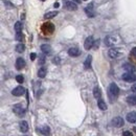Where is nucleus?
Here are the masks:
<instances>
[{
  "instance_id": "20",
  "label": "nucleus",
  "mask_w": 136,
  "mask_h": 136,
  "mask_svg": "<svg viewBox=\"0 0 136 136\" xmlns=\"http://www.w3.org/2000/svg\"><path fill=\"white\" fill-rule=\"evenodd\" d=\"M85 12H86V14L88 15L89 17H93L94 16V14H93V5H92V4L88 5L85 8Z\"/></svg>"
},
{
  "instance_id": "30",
  "label": "nucleus",
  "mask_w": 136,
  "mask_h": 136,
  "mask_svg": "<svg viewBox=\"0 0 136 136\" xmlns=\"http://www.w3.org/2000/svg\"><path fill=\"white\" fill-rule=\"evenodd\" d=\"M52 62H54V64L59 65V64H60V62H61V61H60V58H59V57H56V58H55L54 60H52Z\"/></svg>"
},
{
  "instance_id": "12",
  "label": "nucleus",
  "mask_w": 136,
  "mask_h": 136,
  "mask_svg": "<svg viewBox=\"0 0 136 136\" xmlns=\"http://www.w3.org/2000/svg\"><path fill=\"white\" fill-rule=\"evenodd\" d=\"M127 103L129 105H132V106H135L136 105V94H131L129 96H127Z\"/></svg>"
},
{
  "instance_id": "18",
  "label": "nucleus",
  "mask_w": 136,
  "mask_h": 136,
  "mask_svg": "<svg viewBox=\"0 0 136 136\" xmlns=\"http://www.w3.org/2000/svg\"><path fill=\"white\" fill-rule=\"evenodd\" d=\"M20 130L22 131L23 133L27 132V130H28V124H27V121L22 120V121L20 122Z\"/></svg>"
},
{
  "instance_id": "2",
  "label": "nucleus",
  "mask_w": 136,
  "mask_h": 136,
  "mask_svg": "<svg viewBox=\"0 0 136 136\" xmlns=\"http://www.w3.org/2000/svg\"><path fill=\"white\" fill-rule=\"evenodd\" d=\"M121 78L124 80L125 82H128V83H133L136 81V76L133 73V72H128L127 71L126 73L122 74Z\"/></svg>"
},
{
  "instance_id": "13",
  "label": "nucleus",
  "mask_w": 136,
  "mask_h": 136,
  "mask_svg": "<svg viewBox=\"0 0 136 136\" xmlns=\"http://www.w3.org/2000/svg\"><path fill=\"white\" fill-rule=\"evenodd\" d=\"M41 50H42V52L44 55H49L51 52V47H50V45H48V44H42L41 45Z\"/></svg>"
},
{
  "instance_id": "27",
  "label": "nucleus",
  "mask_w": 136,
  "mask_h": 136,
  "mask_svg": "<svg viewBox=\"0 0 136 136\" xmlns=\"http://www.w3.org/2000/svg\"><path fill=\"white\" fill-rule=\"evenodd\" d=\"M45 55H40L39 56V64L40 65H44L45 63Z\"/></svg>"
},
{
  "instance_id": "7",
  "label": "nucleus",
  "mask_w": 136,
  "mask_h": 136,
  "mask_svg": "<svg viewBox=\"0 0 136 136\" xmlns=\"http://www.w3.org/2000/svg\"><path fill=\"white\" fill-rule=\"evenodd\" d=\"M24 92H25V89L23 88V87L18 86V87H16V88H14V90L12 91V94L14 96H21Z\"/></svg>"
},
{
  "instance_id": "15",
  "label": "nucleus",
  "mask_w": 136,
  "mask_h": 136,
  "mask_svg": "<svg viewBox=\"0 0 136 136\" xmlns=\"http://www.w3.org/2000/svg\"><path fill=\"white\" fill-rule=\"evenodd\" d=\"M122 68H124L126 71H128V72H134L135 71V67L133 66L132 64H130V63H126L122 65Z\"/></svg>"
},
{
  "instance_id": "37",
  "label": "nucleus",
  "mask_w": 136,
  "mask_h": 136,
  "mask_svg": "<svg viewBox=\"0 0 136 136\" xmlns=\"http://www.w3.org/2000/svg\"><path fill=\"white\" fill-rule=\"evenodd\" d=\"M133 131H134V132H135V133H136V127H135V128H134V129H133Z\"/></svg>"
},
{
  "instance_id": "39",
  "label": "nucleus",
  "mask_w": 136,
  "mask_h": 136,
  "mask_svg": "<svg viewBox=\"0 0 136 136\" xmlns=\"http://www.w3.org/2000/svg\"><path fill=\"white\" fill-rule=\"evenodd\" d=\"M84 1H87V0H84Z\"/></svg>"
},
{
  "instance_id": "35",
  "label": "nucleus",
  "mask_w": 136,
  "mask_h": 136,
  "mask_svg": "<svg viewBox=\"0 0 136 136\" xmlns=\"http://www.w3.org/2000/svg\"><path fill=\"white\" fill-rule=\"evenodd\" d=\"M59 5H60V4H59L58 2H57V3H55V4H54V6H55V7H59Z\"/></svg>"
},
{
  "instance_id": "28",
  "label": "nucleus",
  "mask_w": 136,
  "mask_h": 136,
  "mask_svg": "<svg viewBox=\"0 0 136 136\" xmlns=\"http://www.w3.org/2000/svg\"><path fill=\"white\" fill-rule=\"evenodd\" d=\"M16 40L17 41H22L23 40V34L21 32L16 33Z\"/></svg>"
},
{
  "instance_id": "4",
  "label": "nucleus",
  "mask_w": 136,
  "mask_h": 136,
  "mask_svg": "<svg viewBox=\"0 0 136 136\" xmlns=\"http://www.w3.org/2000/svg\"><path fill=\"white\" fill-rule=\"evenodd\" d=\"M111 124H112L113 127H116V128H120V127L124 126L125 121H124V119H122V117H120V116H116V117H114L113 119H112Z\"/></svg>"
},
{
  "instance_id": "33",
  "label": "nucleus",
  "mask_w": 136,
  "mask_h": 136,
  "mask_svg": "<svg viewBox=\"0 0 136 136\" xmlns=\"http://www.w3.org/2000/svg\"><path fill=\"white\" fill-rule=\"evenodd\" d=\"M36 57H37V55L35 54V52H33V54H30V60L34 61L35 59H36Z\"/></svg>"
},
{
  "instance_id": "19",
  "label": "nucleus",
  "mask_w": 136,
  "mask_h": 136,
  "mask_svg": "<svg viewBox=\"0 0 136 136\" xmlns=\"http://www.w3.org/2000/svg\"><path fill=\"white\" fill-rule=\"evenodd\" d=\"M40 132L43 134V135H50V128L48 126H43L40 128Z\"/></svg>"
},
{
  "instance_id": "23",
  "label": "nucleus",
  "mask_w": 136,
  "mask_h": 136,
  "mask_svg": "<svg viewBox=\"0 0 136 136\" xmlns=\"http://www.w3.org/2000/svg\"><path fill=\"white\" fill-rule=\"evenodd\" d=\"M91 61H92V57H91V56H88V57H87V58H86V61L84 62V67H85V69H88V68H90Z\"/></svg>"
},
{
  "instance_id": "9",
  "label": "nucleus",
  "mask_w": 136,
  "mask_h": 136,
  "mask_svg": "<svg viewBox=\"0 0 136 136\" xmlns=\"http://www.w3.org/2000/svg\"><path fill=\"white\" fill-rule=\"evenodd\" d=\"M127 120L131 124H135L136 122V112L135 111H132L127 114Z\"/></svg>"
},
{
  "instance_id": "34",
  "label": "nucleus",
  "mask_w": 136,
  "mask_h": 136,
  "mask_svg": "<svg viewBox=\"0 0 136 136\" xmlns=\"http://www.w3.org/2000/svg\"><path fill=\"white\" fill-rule=\"evenodd\" d=\"M132 91L136 93V84H134V85L132 86Z\"/></svg>"
},
{
  "instance_id": "5",
  "label": "nucleus",
  "mask_w": 136,
  "mask_h": 136,
  "mask_svg": "<svg viewBox=\"0 0 136 136\" xmlns=\"http://www.w3.org/2000/svg\"><path fill=\"white\" fill-rule=\"evenodd\" d=\"M54 29H55L54 24H51L49 22L44 23L42 26V30H43V33L44 34H51L52 32H54Z\"/></svg>"
},
{
  "instance_id": "31",
  "label": "nucleus",
  "mask_w": 136,
  "mask_h": 136,
  "mask_svg": "<svg viewBox=\"0 0 136 136\" xmlns=\"http://www.w3.org/2000/svg\"><path fill=\"white\" fill-rule=\"evenodd\" d=\"M122 136H133V134L130 132V131H125L124 133H122Z\"/></svg>"
},
{
  "instance_id": "17",
  "label": "nucleus",
  "mask_w": 136,
  "mask_h": 136,
  "mask_svg": "<svg viewBox=\"0 0 136 136\" xmlns=\"http://www.w3.org/2000/svg\"><path fill=\"white\" fill-rule=\"evenodd\" d=\"M93 95H94V97L97 99H99L100 96H102V92H100V89L98 86H95L93 88Z\"/></svg>"
},
{
  "instance_id": "3",
  "label": "nucleus",
  "mask_w": 136,
  "mask_h": 136,
  "mask_svg": "<svg viewBox=\"0 0 136 136\" xmlns=\"http://www.w3.org/2000/svg\"><path fill=\"white\" fill-rule=\"evenodd\" d=\"M13 111H14V113H16L18 116H22V115H24V113H25L24 108L22 107V105H21V104L14 105V107H13Z\"/></svg>"
},
{
  "instance_id": "10",
  "label": "nucleus",
  "mask_w": 136,
  "mask_h": 136,
  "mask_svg": "<svg viewBox=\"0 0 136 136\" xmlns=\"http://www.w3.org/2000/svg\"><path fill=\"white\" fill-rule=\"evenodd\" d=\"M65 7H66L67 10H69V11H76L78 8L77 4L74 3L72 0H71V1H65Z\"/></svg>"
},
{
  "instance_id": "32",
  "label": "nucleus",
  "mask_w": 136,
  "mask_h": 136,
  "mask_svg": "<svg viewBox=\"0 0 136 136\" xmlns=\"http://www.w3.org/2000/svg\"><path fill=\"white\" fill-rule=\"evenodd\" d=\"M131 55H132L134 58H136V47H134L132 50H131Z\"/></svg>"
},
{
  "instance_id": "16",
  "label": "nucleus",
  "mask_w": 136,
  "mask_h": 136,
  "mask_svg": "<svg viewBox=\"0 0 136 136\" xmlns=\"http://www.w3.org/2000/svg\"><path fill=\"white\" fill-rule=\"evenodd\" d=\"M108 54H109V57H110V58L115 59V58H117V57H118L119 52H118V50L116 49V48H111V49L109 50Z\"/></svg>"
},
{
  "instance_id": "1",
  "label": "nucleus",
  "mask_w": 136,
  "mask_h": 136,
  "mask_svg": "<svg viewBox=\"0 0 136 136\" xmlns=\"http://www.w3.org/2000/svg\"><path fill=\"white\" fill-rule=\"evenodd\" d=\"M108 94H109V97H110L111 100L115 99L118 96V94H119V88H118V86L115 84V83H111V84L109 85Z\"/></svg>"
},
{
  "instance_id": "14",
  "label": "nucleus",
  "mask_w": 136,
  "mask_h": 136,
  "mask_svg": "<svg viewBox=\"0 0 136 136\" xmlns=\"http://www.w3.org/2000/svg\"><path fill=\"white\" fill-rule=\"evenodd\" d=\"M115 42H116L115 39H114L113 37H111V36H108V37L105 38V44H106L107 46H112Z\"/></svg>"
},
{
  "instance_id": "29",
  "label": "nucleus",
  "mask_w": 136,
  "mask_h": 136,
  "mask_svg": "<svg viewBox=\"0 0 136 136\" xmlns=\"http://www.w3.org/2000/svg\"><path fill=\"white\" fill-rule=\"evenodd\" d=\"M16 81L18 82V83H23L24 78H23L22 76H20V74H19V76H17V77H16Z\"/></svg>"
},
{
  "instance_id": "24",
  "label": "nucleus",
  "mask_w": 136,
  "mask_h": 136,
  "mask_svg": "<svg viewBox=\"0 0 136 136\" xmlns=\"http://www.w3.org/2000/svg\"><path fill=\"white\" fill-rule=\"evenodd\" d=\"M57 15H58V12H48L46 13V14L44 15V18L45 19H51V18H54V17H56Z\"/></svg>"
},
{
  "instance_id": "38",
  "label": "nucleus",
  "mask_w": 136,
  "mask_h": 136,
  "mask_svg": "<svg viewBox=\"0 0 136 136\" xmlns=\"http://www.w3.org/2000/svg\"><path fill=\"white\" fill-rule=\"evenodd\" d=\"M41 1H45V0H41Z\"/></svg>"
},
{
  "instance_id": "36",
  "label": "nucleus",
  "mask_w": 136,
  "mask_h": 136,
  "mask_svg": "<svg viewBox=\"0 0 136 136\" xmlns=\"http://www.w3.org/2000/svg\"><path fill=\"white\" fill-rule=\"evenodd\" d=\"M72 1H76V2H78H78L81 1V0H72Z\"/></svg>"
},
{
  "instance_id": "21",
  "label": "nucleus",
  "mask_w": 136,
  "mask_h": 136,
  "mask_svg": "<svg viewBox=\"0 0 136 136\" xmlns=\"http://www.w3.org/2000/svg\"><path fill=\"white\" fill-rule=\"evenodd\" d=\"M46 73H47V69L45 67H41L40 69H39V71H38V77L43 78H45Z\"/></svg>"
},
{
  "instance_id": "6",
  "label": "nucleus",
  "mask_w": 136,
  "mask_h": 136,
  "mask_svg": "<svg viewBox=\"0 0 136 136\" xmlns=\"http://www.w3.org/2000/svg\"><path fill=\"white\" fill-rule=\"evenodd\" d=\"M93 45H94V40H93V38L90 36V37H88V38H87L86 40H85L84 47H85L86 50H89V49H91Z\"/></svg>"
},
{
  "instance_id": "25",
  "label": "nucleus",
  "mask_w": 136,
  "mask_h": 136,
  "mask_svg": "<svg viewBox=\"0 0 136 136\" xmlns=\"http://www.w3.org/2000/svg\"><path fill=\"white\" fill-rule=\"evenodd\" d=\"M22 28H23V24H22V22L18 21V22H16V23H15V30H16V33H18V32H22Z\"/></svg>"
},
{
  "instance_id": "11",
  "label": "nucleus",
  "mask_w": 136,
  "mask_h": 136,
  "mask_svg": "<svg viewBox=\"0 0 136 136\" xmlns=\"http://www.w3.org/2000/svg\"><path fill=\"white\" fill-rule=\"evenodd\" d=\"M24 67H25V61H24V59L18 58V59L16 60V68L18 69V70H21Z\"/></svg>"
},
{
  "instance_id": "22",
  "label": "nucleus",
  "mask_w": 136,
  "mask_h": 136,
  "mask_svg": "<svg viewBox=\"0 0 136 136\" xmlns=\"http://www.w3.org/2000/svg\"><path fill=\"white\" fill-rule=\"evenodd\" d=\"M97 106H98V108L100 109V110H107V105H106V103L104 102L103 99H98V102H97Z\"/></svg>"
},
{
  "instance_id": "8",
  "label": "nucleus",
  "mask_w": 136,
  "mask_h": 136,
  "mask_svg": "<svg viewBox=\"0 0 136 136\" xmlns=\"http://www.w3.org/2000/svg\"><path fill=\"white\" fill-rule=\"evenodd\" d=\"M68 55L70 57H78L81 55V51L78 47H71L68 49Z\"/></svg>"
},
{
  "instance_id": "26",
  "label": "nucleus",
  "mask_w": 136,
  "mask_h": 136,
  "mask_svg": "<svg viewBox=\"0 0 136 136\" xmlns=\"http://www.w3.org/2000/svg\"><path fill=\"white\" fill-rule=\"evenodd\" d=\"M16 50H17V52H23L24 50H25V46H24V44H22V43H19L18 45L16 46Z\"/></svg>"
}]
</instances>
